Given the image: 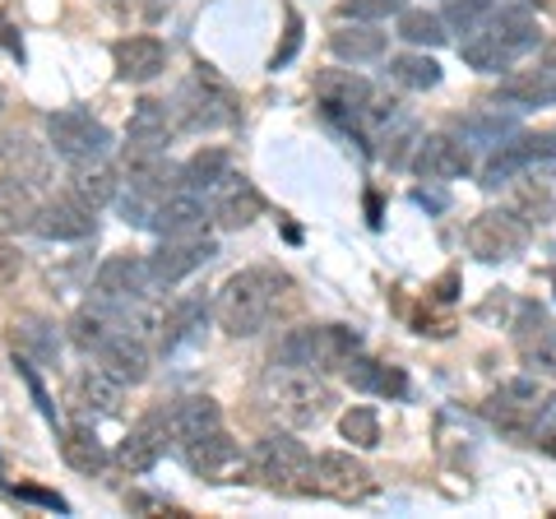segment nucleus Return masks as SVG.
Wrapping results in <instances>:
<instances>
[{
  "instance_id": "nucleus-1",
  "label": "nucleus",
  "mask_w": 556,
  "mask_h": 519,
  "mask_svg": "<svg viewBox=\"0 0 556 519\" xmlns=\"http://www.w3.org/2000/svg\"><path fill=\"white\" fill-rule=\"evenodd\" d=\"M288 274H278L269 265H255V269H241L232 274L228 283H223L218 302H214V316L223 325V334L232 339H255L260 330L269 325V316L278 311V302H283L288 292Z\"/></svg>"
},
{
  "instance_id": "nucleus-2",
  "label": "nucleus",
  "mask_w": 556,
  "mask_h": 519,
  "mask_svg": "<svg viewBox=\"0 0 556 519\" xmlns=\"http://www.w3.org/2000/svg\"><path fill=\"white\" fill-rule=\"evenodd\" d=\"M538 47V20L529 10H492L486 20L468 33V38L459 42V56L468 71L478 75H501L510 71V65L525 56V51Z\"/></svg>"
},
{
  "instance_id": "nucleus-3",
  "label": "nucleus",
  "mask_w": 556,
  "mask_h": 519,
  "mask_svg": "<svg viewBox=\"0 0 556 519\" xmlns=\"http://www.w3.org/2000/svg\"><path fill=\"white\" fill-rule=\"evenodd\" d=\"M172 116H177V130H186V135H214V130L237 126L241 102H237V93L228 89V84L208 71V65H200V71L177 89Z\"/></svg>"
},
{
  "instance_id": "nucleus-4",
  "label": "nucleus",
  "mask_w": 556,
  "mask_h": 519,
  "mask_svg": "<svg viewBox=\"0 0 556 519\" xmlns=\"http://www.w3.org/2000/svg\"><path fill=\"white\" fill-rule=\"evenodd\" d=\"M251 473L274 492L316 488V459H311V450L298 436H288V431H274V436H265L251 450Z\"/></svg>"
},
{
  "instance_id": "nucleus-5",
  "label": "nucleus",
  "mask_w": 556,
  "mask_h": 519,
  "mask_svg": "<svg viewBox=\"0 0 556 519\" xmlns=\"http://www.w3.org/2000/svg\"><path fill=\"white\" fill-rule=\"evenodd\" d=\"M47 140L75 167V163H102V153L112 149V130L89 107H65L47 116Z\"/></svg>"
},
{
  "instance_id": "nucleus-6",
  "label": "nucleus",
  "mask_w": 556,
  "mask_h": 519,
  "mask_svg": "<svg viewBox=\"0 0 556 519\" xmlns=\"http://www.w3.org/2000/svg\"><path fill=\"white\" fill-rule=\"evenodd\" d=\"M529 232L533 228L515 210H486L464 228V246L482 265H501V260H515L529 246Z\"/></svg>"
},
{
  "instance_id": "nucleus-7",
  "label": "nucleus",
  "mask_w": 556,
  "mask_h": 519,
  "mask_svg": "<svg viewBox=\"0 0 556 519\" xmlns=\"http://www.w3.org/2000/svg\"><path fill=\"white\" fill-rule=\"evenodd\" d=\"M376 93H380L376 84L353 75V71H325L316 79V98H320L325 116L339 121L343 130H367V112H371Z\"/></svg>"
},
{
  "instance_id": "nucleus-8",
  "label": "nucleus",
  "mask_w": 556,
  "mask_h": 519,
  "mask_svg": "<svg viewBox=\"0 0 556 519\" xmlns=\"http://www.w3.org/2000/svg\"><path fill=\"white\" fill-rule=\"evenodd\" d=\"M218 255V241L214 237H163L159 251L149 255V274H153V288H177L181 279H190L195 269H204L208 260Z\"/></svg>"
},
{
  "instance_id": "nucleus-9",
  "label": "nucleus",
  "mask_w": 556,
  "mask_h": 519,
  "mask_svg": "<svg viewBox=\"0 0 556 519\" xmlns=\"http://www.w3.org/2000/svg\"><path fill=\"white\" fill-rule=\"evenodd\" d=\"M538 163H556V135H510L492 149V159L482 163V186H510V177H519L525 167Z\"/></svg>"
},
{
  "instance_id": "nucleus-10",
  "label": "nucleus",
  "mask_w": 556,
  "mask_h": 519,
  "mask_svg": "<svg viewBox=\"0 0 556 519\" xmlns=\"http://www.w3.org/2000/svg\"><path fill=\"white\" fill-rule=\"evenodd\" d=\"M116 330H135L130 302H121V298H98L93 292V302H84L75 316H70V343H75L79 353H98Z\"/></svg>"
},
{
  "instance_id": "nucleus-11",
  "label": "nucleus",
  "mask_w": 556,
  "mask_h": 519,
  "mask_svg": "<svg viewBox=\"0 0 556 519\" xmlns=\"http://www.w3.org/2000/svg\"><path fill=\"white\" fill-rule=\"evenodd\" d=\"M172 135H177V116H172L167 102H159V98L135 102L130 126H126V163L159 159V153H167Z\"/></svg>"
},
{
  "instance_id": "nucleus-12",
  "label": "nucleus",
  "mask_w": 556,
  "mask_h": 519,
  "mask_svg": "<svg viewBox=\"0 0 556 519\" xmlns=\"http://www.w3.org/2000/svg\"><path fill=\"white\" fill-rule=\"evenodd\" d=\"M278 413H283L288 427H320L334 408V390L320 385L311 371H288V380L278 385Z\"/></svg>"
},
{
  "instance_id": "nucleus-13",
  "label": "nucleus",
  "mask_w": 556,
  "mask_h": 519,
  "mask_svg": "<svg viewBox=\"0 0 556 519\" xmlns=\"http://www.w3.org/2000/svg\"><path fill=\"white\" fill-rule=\"evenodd\" d=\"M538 408H543V400H538L533 380H506V385L492 394V404H486V418H492V427L506 431V436L529 441L538 427Z\"/></svg>"
},
{
  "instance_id": "nucleus-14",
  "label": "nucleus",
  "mask_w": 556,
  "mask_h": 519,
  "mask_svg": "<svg viewBox=\"0 0 556 519\" xmlns=\"http://www.w3.org/2000/svg\"><path fill=\"white\" fill-rule=\"evenodd\" d=\"M93 292L98 298H121V302H144L153 288V274H149V255H130V251H116L98 265L93 274Z\"/></svg>"
},
{
  "instance_id": "nucleus-15",
  "label": "nucleus",
  "mask_w": 556,
  "mask_h": 519,
  "mask_svg": "<svg viewBox=\"0 0 556 519\" xmlns=\"http://www.w3.org/2000/svg\"><path fill=\"white\" fill-rule=\"evenodd\" d=\"M413 172L422 181H459L473 172V153L459 135H422L413 149Z\"/></svg>"
},
{
  "instance_id": "nucleus-16",
  "label": "nucleus",
  "mask_w": 556,
  "mask_h": 519,
  "mask_svg": "<svg viewBox=\"0 0 556 519\" xmlns=\"http://www.w3.org/2000/svg\"><path fill=\"white\" fill-rule=\"evenodd\" d=\"M496 102H506L510 112H533V107H556V51H547L529 71H515L501 79Z\"/></svg>"
},
{
  "instance_id": "nucleus-17",
  "label": "nucleus",
  "mask_w": 556,
  "mask_h": 519,
  "mask_svg": "<svg viewBox=\"0 0 556 519\" xmlns=\"http://www.w3.org/2000/svg\"><path fill=\"white\" fill-rule=\"evenodd\" d=\"M260 214H265V200H260V190L247 177H232L228 172V177L208 190V218H214L218 228L241 232V228H251Z\"/></svg>"
},
{
  "instance_id": "nucleus-18",
  "label": "nucleus",
  "mask_w": 556,
  "mask_h": 519,
  "mask_svg": "<svg viewBox=\"0 0 556 519\" xmlns=\"http://www.w3.org/2000/svg\"><path fill=\"white\" fill-rule=\"evenodd\" d=\"M93 357L112 380H121V385H139V380H149V367H153V353H149V343H144L139 330H116Z\"/></svg>"
},
{
  "instance_id": "nucleus-19",
  "label": "nucleus",
  "mask_w": 556,
  "mask_h": 519,
  "mask_svg": "<svg viewBox=\"0 0 556 519\" xmlns=\"http://www.w3.org/2000/svg\"><path fill=\"white\" fill-rule=\"evenodd\" d=\"M177 455L186 459L190 473L218 478V473H228L232 464L241 459V450H237V441L228 436V427H208V431H200V436L177 441Z\"/></svg>"
},
{
  "instance_id": "nucleus-20",
  "label": "nucleus",
  "mask_w": 556,
  "mask_h": 519,
  "mask_svg": "<svg viewBox=\"0 0 556 519\" xmlns=\"http://www.w3.org/2000/svg\"><path fill=\"white\" fill-rule=\"evenodd\" d=\"M515 343H519V357H525L533 371H552L556 376V325L547 320V311L538 302L519 306Z\"/></svg>"
},
{
  "instance_id": "nucleus-21",
  "label": "nucleus",
  "mask_w": 556,
  "mask_h": 519,
  "mask_svg": "<svg viewBox=\"0 0 556 519\" xmlns=\"http://www.w3.org/2000/svg\"><path fill=\"white\" fill-rule=\"evenodd\" d=\"M510 210L529 223V228H547L556 218V177L552 172L525 167L519 177H510Z\"/></svg>"
},
{
  "instance_id": "nucleus-22",
  "label": "nucleus",
  "mask_w": 556,
  "mask_h": 519,
  "mask_svg": "<svg viewBox=\"0 0 556 519\" xmlns=\"http://www.w3.org/2000/svg\"><path fill=\"white\" fill-rule=\"evenodd\" d=\"M167 441H172V422H167V413H149V418H139L130 427V436L121 441L116 450V459L126 464L130 473H149L153 464H159L167 455Z\"/></svg>"
},
{
  "instance_id": "nucleus-23",
  "label": "nucleus",
  "mask_w": 556,
  "mask_h": 519,
  "mask_svg": "<svg viewBox=\"0 0 556 519\" xmlns=\"http://www.w3.org/2000/svg\"><path fill=\"white\" fill-rule=\"evenodd\" d=\"M112 61L121 84H153L167 71V47L159 38H149V33H135V38H121L112 47Z\"/></svg>"
},
{
  "instance_id": "nucleus-24",
  "label": "nucleus",
  "mask_w": 556,
  "mask_h": 519,
  "mask_svg": "<svg viewBox=\"0 0 556 519\" xmlns=\"http://www.w3.org/2000/svg\"><path fill=\"white\" fill-rule=\"evenodd\" d=\"M208 204L204 195H195V190H172V195L153 210V228L149 232H159V237H195L208 228Z\"/></svg>"
},
{
  "instance_id": "nucleus-25",
  "label": "nucleus",
  "mask_w": 556,
  "mask_h": 519,
  "mask_svg": "<svg viewBox=\"0 0 556 519\" xmlns=\"http://www.w3.org/2000/svg\"><path fill=\"white\" fill-rule=\"evenodd\" d=\"M33 232L47 237V241H84V237H93L98 232V214L93 210H84L79 200H51L38 210V223H33Z\"/></svg>"
},
{
  "instance_id": "nucleus-26",
  "label": "nucleus",
  "mask_w": 556,
  "mask_h": 519,
  "mask_svg": "<svg viewBox=\"0 0 556 519\" xmlns=\"http://www.w3.org/2000/svg\"><path fill=\"white\" fill-rule=\"evenodd\" d=\"M121 380H112L102 367H89V371H79L75 380H70V404H75L84 418H116L121 413Z\"/></svg>"
},
{
  "instance_id": "nucleus-27",
  "label": "nucleus",
  "mask_w": 556,
  "mask_h": 519,
  "mask_svg": "<svg viewBox=\"0 0 556 519\" xmlns=\"http://www.w3.org/2000/svg\"><path fill=\"white\" fill-rule=\"evenodd\" d=\"M348 376V385H353L357 394H380V400H404L408 394V376L399 371V367H386V362H376V357H353L343 367Z\"/></svg>"
},
{
  "instance_id": "nucleus-28",
  "label": "nucleus",
  "mask_w": 556,
  "mask_h": 519,
  "mask_svg": "<svg viewBox=\"0 0 556 519\" xmlns=\"http://www.w3.org/2000/svg\"><path fill=\"white\" fill-rule=\"evenodd\" d=\"M329 47H334L339 61H353V65H367V61H380L386 56L390 38L380 33V24H367V20H353V24H339L329 33Z\"/></svg>"
},
{
  "instance_id": "nucleus-29",
  "label": "nucleus",
  "mask_w": 556,
  "mask_h": 519,
  "mask_svg": "<svg viewBox=\"0 0 556 519\" xmlns=\"http://www.w3.org/2000/svg\"><path fill=\"white\" fill-rule=\"evenodd\" d=\"M116 195H121V181L108 163H75V172H70V200L102 214L108 204H116Z\"/></svg>"
},
{
  "instance_id": "nucleus-30",
  "label": "nucleus",
  "mask_w": 556,
  "mask_h": 519,
  "mask_svg": "<svg viewBox=\"0 0 556 519\" xmlns=\"http://www.w3.org/2000/svg\"><path fill=\"white\" fill-rule=\"evenodd\" d=\"M38 195H33V186L24 177H14L5 172L0 177V232L14 237V232H33V223H38Z\"/></svg>"
},
{
  "instance_id": "nucleus-31",
  "label": "nucleus",
  "mask_w": 556,
  "mask_h": 519,
  "mask_svg": "<svg viewBox=\"0 0 556 519\" xmlns=\"http://www.w3.org/2000/svg\"><path fill=\"white\" fill-rule=\"evenodd\" d=\"M204 320H208V302H204V292H186V298H177L167 306V316H163V353H177L181 343H190L200 330H204Z\"/></svg>"
},
{
  "instance_id": "nucleus-32",
  "label": "nucleus",
  "mask_w": 556,
  "mask_h": 519,
  "mask_svg": "<svg viewBox=\"0 0 556 519\" xmlns=\"http://www.w3.org/2000/svg\"><path fill=\"white\" fill-rule=\"evenodd\" d=\"M316 482L334 496H353L371 488V469L362 459L343 455V450H325V455H316Z\"/></svg>"
},
{
  "instance_id": "nucleus-33",
  "label": "nucleus",
  "mask_w": 556,
  "mask_h": 519,
  "mask_svg": "<svg viewBox=\"0 0 556 519\" xmlns=\"http://www.w3.org/2000/svg\"><path fill=\"white\" fill-rule=\"evenodd\" d=\"M274 367L316 371L320 367V325H292V330L274 343Z\"/></svg>"
},
{
  "instance_id": "nucleus-34",
  "label": "nucleus",
  "mask_w": 556,
  "mask_h": 519,
  "mask_svg": "<svg viewBox=\"0 0 556 519\" xmlns=\"http://www.w3.org/2000/svg\"><path fill=\"white\" fill-rule=\"evenodd\" d=\"M510 135H515V116L501 107H473L459 121V140L468 149H496L501 140H510Z\"/></svg>"
},
{
  "instance_id": "nucleus-35",
  "label": "nucleus",
  "mask_w": 556,
  "mask_h": 519,
  "mask_svg": "<svg viewBox=\"0 0 556 519\" xmlns=\"http://www.w3.org/2000/svg\"><path fill=\"white\" fill-rule=\"evenodd\" d=\"M61 455H65L70 469H79V473H98L102 464H108V450H102V441L93 436L89 422L61 431Z\"/></svg>"
},
{
  "instance_id": "nucleus-36",
  "label": "nucleus",
  "mask_w": 556,
  "mask_h": 519,
  "mask_svg": "<svg viewBox=\"0 0 556 519\" xmlns=\"http://www.w3.org/2000/svg\"><path fill=\"white\" fill-rule=\"evenodd\" d=\"M223 177H228V153L223 149H200L195 159H186L181 172H177L181 190H195V195H208Z\"/></svg>"
},
{
  "instance_id": "nucleus-37",
  "label": "nucleus",
  "mask_w": 556,
  "mask_h": 519,
  "mask_svg": "<svg viewBox=\"0 0 556 519\" xmlns=\"http://www.w3.org/2000/svg\"><path fill=\"white\" fill-rule=\"evenodd\" d=\"M362 353V334L353 325H320V367L316 371H343Z\"/></svg>"
},
{
  "instance_id": "nucleus-38",
  "label": "nucleus",
  "mask_w": 556,
  "mask_h": 519,
  "mask_svg": "<svg viewBox=\"0 0 556 519\" xmlns=\"http://www.w3.org/2000/svg\"><path fill=\"white\" fill-rule=\"evenodd\" d=\"M399 38H404L408 47H441L450 42V28L441 14H431V10H399Z\"/></svg>"
},
{
  "instance_id": "nucleus-39",
  "label": "nucleus",
  "mask_w": 556,
  "mask_h": 519,
  "mask_svg": "<svg viewBox=\"0 0 556 519\" xmlns=\"http://www.w3.org/2000/svg\"><path fill=\"white\" fill-rule=\"evenodd\" d=\"M390 79L399 84V89H413V93H427L441 84V65L422 56V51H408V56H394L390 61Z\"/></svg>"
},
{
  "instance_id": "nucleus-40",
  "label": "nucleus",
  "mask_w": 556,
  "mask_h": 519,
  "mask_svg": "<svg viewBox=\"0 0 556 519\" xmlns=\"http://www.w3.org/2000/svg\"><path fill=\"white\" fill-rule=\"evenodd\" d=\"M0 144H5V153L14 159V167H20V172H14V177H24L28 186H42V181L51 177L47 153H42L38 144H33V140H24V135H20V140H0Z\"/></svg>"
},
{
  "instance_id": "nucleus-41",
  "label": "nucleus",
  "mask_w": 556,
  "mask_h": 519,
  "mask_svg": "<svg viewBox=\"0 0 556 519\" xmlns=\"http://www.w3.org/2000/svg\"><path fill=\"white\" fill-rule=\"evenodd\" d=\"M20 349L24 357H38V362H56L61 357V339H56V325H47L38 316H28L20 325Z\"/></svg>"
},
{
  "instance_id": "nucleus-42",
  "label": "nucleus",
  "mask_w": 556,
  "mask_h": 519,
  "mask_svg": "<svg viewBox=\"0 0 556 519\" xmlns=\"http://www.w3.org/2000/svg\"><path fill=\"white\" fill-rule=\"evenodd\" d=\"M380 135V144H386V159H390V167H404V163H413L408 159V149H417V140H422V135H417V126L413 121H390L386 130H376Z\"/></svg>"
},
{
  "instance_id": "nucleus-43",
  "label": "nucleus",
  "mask_w": 556,
  "mask_h": 519,
  "mask_svg": "<svg viewBox=\"0 0 556 519\" xmlns=\"http://www.w3.org/2000/svg\"><path fill=\"white\" fill-rule=\"evenodd\" d=\"M339 431H343V441H353L362 450H376L380 445V418H376V408H348Z\"/></svg>"
},
{
  "instance_id": "nucleus-44",
  "label": "nucleus",
  "mask_w": 556,
  "mask_h": 519,
  "mask_svg": "<svg viewBox=\"0 0 556 519\" xmlns=\"http://www.w3.org/2000/svg\"><path fill=\"white\" fill-rule=\"evenodd\" d=\"M492 10H496V0H450L441 20H445L450 33H464V38H468V33H473Z\"/></svg>"
},
{
  "instance_id": "nucleus-45",
  "label": "nucleus",
  "mask_w": 556,
  "mask_h": 519,
  "mask_svg": "<svg viewBox=\"0 0 556 519\" xmlns=\"http://www.w3.org/2000/svg\"><path fill=\"white\" fill-rule=\"evenodd\" d=\"M399 10H408V0H343V14L348 20H367V24H380V20H399Z\"/></svg>"
},
{
  "instance_id": "nucleus-46",
  "label": "nucleus",
  "mask_w": 556,
  "mask_h": 519,
  "mask_svg": "<svg viewBox=\"0 0 556 519\" xmlns=\"http://www.w3.org/2000/svg\"><path fill=\"white\" fill-rule=\"evenodd\" d=\"M298 51H302V14L288 10V33H283V47L274 51L269 71H283V65H292V56H298Z\"/></svg>"
},
{
  "instance_id": "nucleus-47",
  "label": "nucleus",
  "mask_w": 556,
  "mask_h": 519,
  "mask_svg": "<svg viewBox=\"0 0 556 519\" xmlns=\"http://www.w3.org/2000/svg\"><path fill=\"white\" fill-rule=\"evenodd\" d=\"M20 269H24V260L14 255V246L5 241V232H0V288L14 283V274H20Z\"/></svg>"
},
{
  "instance_id": "nucleus-48",
  "label": "nucleus",
  "mask_w": 556,
  "mask_h": 519,
  "mask_svg": "<svg viewBox=\"0 0 556 519\" xmlns=\"http://www.w3.org/2000/svg\"><path fill=\"white\" fill-rule=\"evenodd\" d=\"M14 496H20V501H33V506H47V510H56V515H65V501H61L56 492H42V488H14Z\"/></svg>"
},
{
  "instance_id": "nucleus-49",
  "label": "nucleus",
  "mask_w": 556,
  "mask_h": 519,
  "mask_svg": "<svg viewBox=\"0 0 556 519\" xmlns=\"http://www.w3.org/2000/svg\"><path fill=\"white\" fill-rule=\"evenodd\" d=\"M538 422H543V427H556V394H552V400H543V408H538Z\"/></svg>"
},
{
  "instance_id": "nucleus-50",
  "label": "nucleus",
  "mask_w": 556,
  "mask_h": 519,
  "mask_svg": "<svg viewBox=\"0 0 556 519\" xmlns=\"http://www.w3.org/2000/svg\"><path fill=\"white\" fill-rule=\"evenodd\" d=\"M0 107H5V93H0Z\"/></svg>"
},
{
  "instance_id": "nucleus-51",
  "label": "nucleus",
  "mask_w": 556,
  "mask_h": 519,
  "mask_svg": "<svg viewBox=\"0 0 556 519\" xmlns=\"http://www.w3.org/2000/svg\"><path fill=\"white\" fill-rule=\"evenodd\" d=\"M529 5H533V0H529Z\"/></svg>"
}]
</instances>
